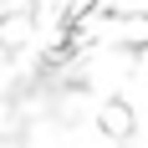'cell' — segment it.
<instances>
[{
	"instance_id": "obj_1",
	"label": "cell",
	"mask_w": 148,
	"mask_h": 148,
	"mask_svg": "<svg viewBox=\"0 0 148 148\" xmlns=\"http://www.w3.org/2000/svg\"><path fill=\"white\" fill-rule=\"evenodd\" d=\"M21 31H26V26H21V15H5V26H0V46H15V41H21Z\"/></svg>"
}]
</instances>
